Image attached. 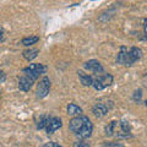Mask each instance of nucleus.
<instances>
[{"label": "nucleus", "mask_w": 147, "mask_h": 147, "mask_svg": "<svg viewBox=\"0 0 147 147\" xmlns=\"http://www.w3.org/2000/svg\"><path fill=\"white\" fill-rule=\"evenodd\" d=\"M69 129L74 132L79 139H88L93 131V125H92L88 117L86 115H76L72 118L69 123Z\"/></svg>", "instance_id": "nucleus-1"}, {"label": "nucleus", "mask_w": 147, "mask_h": 147, "mask_svg": "<svg viewBox=\"0 0 147 147\" xmlns=\"http://www.w3.org/2000/svg\"><path fill=\"white\" fill-rule=\"evenodd\" d=\"M105 136H115L117 139H127L131 136V126L125 120L110 121L104 129Z\"/></svg>", "instance_id": "nucleus-2"}, {"label": "nucleus", "mask_w": 147, "mask_h": 147, "mask_svg": "<svg viewBox=\"0 0 147 147\" xmlns=\"http://www.w3.org/2000/svg\"><path fill=\"white\" fill-rule=\"evenodd\" d=\"M141 57H142V50L140 48H137V47L126 48L123 45V47H120V50L118 53L117 63L121 64V65H125V66H131Z\"/></svg>", "instance_id": "nucleus-3"}, {"label": "nucleus", "mask_w": 147, "mask_h": 147, "mask_svg": "<svg viewBox=\"0 0 147 147\" xmlns=\"http://www.w3.org/2000/svg\"><path fill=\"white\" fill-rule=\"evenodd\" d=\"M112 84H113V76L110 74H105L104 71L97 74L94 77L92 76V86L97 91H102L104 88H107Z\"/></svg>", "instance_id": "nucleus-4"}, {"label": "nucleus", "mask_w": 147, "mask_h": 147, "mask_svg": "<svg viewBox=\"0 0 147 147\" xmlns=\"http://www.w3.org/2000/svg\"><path fill=\"white\" fill-rule=\"evenodd\" d=\"M45 71H47V67H45L43 64H31L30 66H27L24 69V74H27V75L32 76L34 80H37L38 77L42 75V74H44Z\"/></svg>", "instance_id": "nucleus-5"}, {"label": "nucleus", "mask_w": 147, "mask_h": 147, "mask_svg": "<svg viewBox=\"0 0 147 147\" xmlns=\"http://www.w3.org/2000/svg\"><path fill=\"white\" fill-rule=\"evenodd\" d=\"M112 108H113V103L110 102V100H108V102H98V103L94 104V107H93V109H92V112H93V114L97 118H102Z\"/></svg>", "instance_id": "nucleus-6"}, {"label": "nucleus", "mask_w": 147, "mask_h": 147, "mask_svg": "<svg viewBox=\"0 0 147 147\" xmlns=\"http://www.w3.org/2000/svg\"><path fill=\"white\" fill-rule=\"evenodd\" d=\"M50 91V80L48 76H44L39 84L37 85V97L38 98H44L47 97Z\"/></svg>", "instance_id": "nucleus-7"}, {"label": "nucleus", "mask_w": 147, "mask_h": 147, "mask_svg": "<svg viewBox=\"0 0 147 147\" xmlns=\"http://www.w3.org/2000/svg\"><path fill=\"white\" fill-rule=\"evenodd\" d=\"M34 81L36 80L32 76L27 75V74H24V75L20 77V80H18V88H20L21 91H24V92L30 91L31 87L33 86Z\"/></svg>", "instance_id": "nucleus-8"}, {"label": "nucleus", "mask_w": 147, "mask_h": 147, "mask_svg": "<svg viewBox=\"0 0 147 147\" xmlns=\"http://www.w3.org/2000/svg\"><path fill=\"white\" fill-rule=\"evenodd\" d=\"M84 66H85L86 70H88V71H91V72H93V74H96V75L104 71V69H103V66H102V64H100L98 60H96V59H92V60L86 61Z\"/></svg>", "instance_id": "nucleus-9"}, {"label": "nucleus", "mask_w": 147, "mask_h": 147, "mask_svg": "<svg viewBox=\"0 0 147 147\" xmlns=\"http://www.w3.org/2000/svg\"><path fill=\"white\" fill-rule=\"evenodd\" d=\"M63 125V123H61V119L60 118H58V117H54L50 119V123L48 124V126L45 127V130H47V134H53L54 131H57L58 129H60Z\"/></svg>", "instance_id": "nucleus-10"}, {"label": "nucleus", "mask_w": 147, "mask_h": 147, "mask_svg": "<svg viewBox=\"0 0 147 147\" xmlns=\"http://www.w3.org/2000/svg\"><path fill=\"white\" fill-rule=\"evenodd\" d=\"M50 119H52V117L48 115V114H43V115H40L39 120H38V124H37V129H38V130L45 129L48 126V124L50 123Z\"/></svg>", "instance_id": "nucleus-11"}, {"label": "nucleus", "mask_w": 147, "mask_h": 147, "mask_svg": "<svg viewBox=\"0 0 147 147\" xmlns=\"http://www.w3.org/2000/svg\"><path fill=\"white\" fill-rule=\"evenodd\" d=\"M77 74H79V77H80V81L81 84L84 86H92V76L88 75V74H85L84 71L79 70L77 71Z\"/></svg>", "instance_id": "nucleus-12"}, {"label": "nucleus", "mask_w": 147, "mask_h": 147, "mask_svg": "<svg viewBox=\"0 0 147 147\" xmlns=\"http://www.w3.org/2000/svg\"><path fill=\"white\" fill-rule=\"evenodd\" d=\"M39 50L38 49H33V48H30V49H26L24 53H22V55H24V58L26 59V60H33L34 58H37V55H38Z\"/></svg>", "instance_id": "nucleus-13"}, {"label": "nucleus", "mask_w": 147, "mask_h": 147, "mask_svg": "<svg viewBox=\"0 0 147 147\" xmlns=\"http://www.w3.org/2000/svg\"><path fill=\"white\" fill-rule=\"evenodd\" d=\"M81 113H82V109L79 107V105H76L75 103H70L67 105V114L69 115H72V117L81 115Z\"/></svg>", "instance_id": "nucleus-14"}, {"label": "nucleus", "mask_w": 147, "mask_h": 147, "mask_svg": "<svg viewBox=\"0 0 147 147\" xmlns=\"http://www.w3.org/2000/svg\"><path fill=\"white\" fill-rule=\"evenodd\" d=\"M38 40H39V37L38 36H32V37H27V38L22 39V44L26 45V47H28V45L36 44Z\"/></svg>", "instance_id": "nucleus-15"}, {"label": "nucleus", "mask_w": 147, "mask_h": 147, "mask_svg": "<svg viewBox=\"0 0 147 147\" xmlns=\"http://www.w3.org/2000/svg\"><path fill=\"white\" fill-rule=\"evenodd\" d=\"M141 96H142V91L141 90H137V91L134 92V96H132V98H134L135 102H140Z\"/></svg>", "instance_id": "nucleus-16"}, {"label": "nucleus", "mask_w": 147, "mask_h": 147, "mask_svg": "<svg viewBox=\"0 0 147 147\" xmlns=\"http://www.w3.org/2000/svg\"><path fill=\"white\" fill-rule=\"evenodd\" d=\"M103 147H124L120 142H105Z\"/></svg>", "instance_id": "nucleus-17"}, {"label": "nucleus", "mask_w": 147, "mask_h": 147, "mask_svg": "<svg viewBox=\"0 0 147 147\" xmlns=\"http://www.w3.org/2000/svg\"><path fill=\"white\" fill-rule=\"evenodd\" d=\"M74 147H90V145L85 141H76L74 142Z\"/></svg>", "instance_id": "nucleus-18"}, {"label": "nucleus", "mask_w": 147, "mask_h": 147, "mask_svg": "<svg viewBox=\"0 0 147 147\" xmlns=\"http://www.w3.org/2000/svg\"><path fill=\"white\" fill-rule=\"evenodd\" d=\"M43 147H63V146L57 144V142H48V144H45Z\"/></svg>", "instance_id": "nucleus-19"}, {"label": "nucleus", "mask_w": 147, "mask_h": 147, "mask_svg": "<svg viewBox=\"0 0 147 147\" xmlns=\"http://www.w3.org/2000/svg\"><path fill=\"white\" fill-rule=\"evenodd\" d=\"M6 80V75H5V72L0 70V84H3V82H5Z\"/></svg>", "instance_id": "nucleus-20"}, {"label": "nucleus", "mask_w": 147, "mask_h": 147, "mask_svg": "<svg viewBox=\"0 0 147 147\" xmlns=\"http://www.w3.org/2000/svg\"><path fill=\"white\" fill-rule=\"evenodd\" d=\"M144 28H145V34H146V37H147V18L144 21Z\"/></svg>", "instance_id": "nucleus-21"}, {"label": "nucleus", "mask_w": 147, "mask_h": 147, "mask_svg": "<svg viewBox=\"0 0 147 147\" xmlns=\"http://www.w3.org/2000/svg\"><path fill=\"white\" fill-rule=\"evenodd\" d=\"M3 38H4V33L0 31V40H3Z\"/></svg>", "instance_id": "nucleus-22"}, {"label": "nucleus", "mask_w": 147, "mask_h": 147, "mask_svg": "<svg viewBox=\"0 0 147 147\" xmlns=\"http://www.w3.org/2000/svg\"><path fill=\"white\" fill-rule=\"evenodd\" d=\"M145 79H147V71L145 72Z\"/></svg>", "instance_id": "nucleus-23"}, {"label": "nucleus", "mask_w": 147, "mask_h": 147, "mask_svg": "<svg viewBox=\"0 0 147 147\" xmlns=\"http://www.w3.org/2000/svg\"><path fill=\"white\" fill-rule=\"evenodd\" d=\"M145 105H146V107H147V99H146V102H145Z\"/></svg>", "instance_id": "nucleus-24"}]
</instances>
